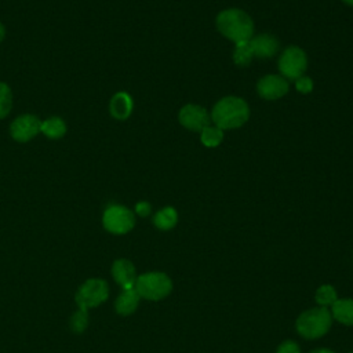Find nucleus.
I'll return each mask as SVG.
<instances>
[{
    "mask_svg": "<svg viewBox=\"0 0 353 353\" xmlns=\"http://www.w3.org/2000/svg\"><path fill=\"white\" fill-rule=\"evenodd\" d=\"M288 81L280 74H266L258 80L256 91L259 97L273 101L284 97L288 92Z\"/></svg>",
    "mask_w": 353,
    "mask_h": 353,
    "instance_id": "1a4fd4ad",
    "label": "nucleus"
},
{
    "mask_svg": "<svg viewBox=\"0 0 353 353\" xmlns=\"http://www.w3.org/2000/svg\"><path fill=\"white\" fill-rule=\"evenodd\" d=\"M112 276L121 285L123 290H131L135 287L137 272L128 259H117L112 266Z\"/></svg>",
    "mask_w": 353,
    "mask_h": 353,
    "instance_id": "9b49d317",
    "label": "nucleus"
},
{
    "mask_svg": "<svg viewBox=\"0 0 353 353\" xmlns=\"http://www.w3.org/2000/svg\"><path fill=\"white\" fill-rule=\"evenodd\" d=\"M132 112V99L131 97L121 91L113 95V98L110 99V113L113 117L119 119V120H124L127 119Z\"/></svg>",
    "mask_w": 353,
    "mask_h": 353,
    "instance_id": "4468645a",
    "label": "nucleus"
},
{
    "mask_svg": "<svg viewBox=\"0 0 353 353\" xmlns=\"http://www.w3.org/2000/svg\"><path fill=\"white\" fill-rule=\"evenodd\" d=\"M349 353H353V350H350V352H349Z\"/></svg>",
    "mask_w": 353,
    "mask_h": 353,
    "instance_id": "c85d7f7f",
    "label": "nucleus"
},
{
    "mask_svg": "<svg viewBox=\"0 0 353 353\" xmlns=\"http://www.w3.org/2000/svg\"><path fill=\"white\" fill-rule=\"evenodd\" d=\"M12 106V94L6 83H0V119L6 117Z\"/></svg>",
    "mask_w": 353,
    "mask_h": 353,
    "instance_id": "412c9836",
    "label": "nucleus"
},
{
    "mask_svg": "<svg viewBox=\"0 0 353 353\" xmlns=\"http://www.w3.org/2000/svg\"><path fill=\"white\" fill-rule=\"evenodd\" d=\"M139 299H141V296L138 295L135 288L123 290V292L119 295V298L116 299V303H114L116 312L121 316H128V314L134 313L135 309L138 307Z\"/></svg>",
    "mask_w": 353,
    "mask_h": 353,
    "instance_id": "2eb2a0df",
    "label": "nucleus"
},
{
    "mask_svg": "<svg viewBox=\"0 0 353 353\" xmlns=\"http://www.w3.org/2000/svg\"><path fill=\"white\" fill-rule=\"evenodd\" d=\"M343 3H346L347 6H352L353 7V0H342Z\"/></svg>",
    "mask_w": 353,
    "mask_h": 353,
    "instance_id": "cd10ccee",
    "label": "nucleus"
},
{
    "mask_svg": "<svg viewBox=\"0 0 353 353\" xmlns=\"http://www.w3.org/2000/svg\"><path fill=\"white\" fill-rule=\"evenodd\" d=\"M276 353H301V347L294 341H284L279 345Z\"/></svg>",
    "mask_w": 353,
    "mask_h": 353,
    "instance_id": "b1692460",
    "label": "nucleus"
},
{
    "mask_svg": "<svg viewBox=\"0 0 353 353\" xmlns=\"http://www.w3.org/2000/svg\"><path fill=\"white\" fill-rule=\"evenodd\" d=\"M178 120L182 124V127L190 130V131H199L201 132L205 127L210 125L211 116L208 112L201 108L200 105L188 103L185 105L178 114Z\"/></svg>",
    "mask_w": 353,
    "mask_h": 353,
    "instance_id": "6e6552de",
    "label": "nucleus"
},
{
    "mask_svg": "<svg viewBox=\"0 0 353 353\" xmlns=\"http://www.w3.org/2000/svg\"><path fill=\"white\" fill-rule=\"evenodd\" d=\"M109 295L108 283L102 279H90L87 280L76 294V302L79 309L87 310L95 307L105 302Z\"/></svg>",
    "mask_w": 353,
    "mask_h": 353,
    "instance_id": "39448f33",
    "label": "nucleus"
},
{
    "mask_svg": "<svg viewBox=\"0 0 353 353\" xmlns=\"http://www.w3.org/2000/svg\"><path fill=\"white\" fill-rule=\"evenodd\" d=\"M103 226L113 234H124L130 232L135 225V215L124 205H109L102 216Z\"/></svg>",
    "mask_w": 353,
    "mask_h": 353,
    "instance_id": "423d86ee",
    "label": "nucleus"
},
{
    "mask_svg": "<svg viewBox=\"0 0 353 353\" xmlns=\"http://www.w3.org/2000/svg\"><path fill=\"white\" fill-rule=\"evenodd\" d=\"M134 288L141 298L160 301L171 294L172 280L164 272H148L137 277Z\"/></svg>",
    "mask_w": 353,
    "mask_h": 353,
    "instance_id": "20e7f679",
    "label": "nucleus"
},
{
    "mask_svg": "<svg viewBox=\"0 0 353 353\" xmlns=\"http://www.w3.org/2000/svg\"><path fill=\"white\" fill-rule=\"evenodd\" d=\"M295 88L302 94H309L313 90V80L307 76H301L295 80Z\"/></svg>",
    "mask_w": 353,
    "mask_h": 353,
    "instance_id": "5701e85b",
    "label": "nucleus"
},
{
    "mask_svg": "<svg viewBox=\"0 0 353 353\" xmlns=\"http://www.w3.org/2000/svg\"><path fill=\"white\" fill-rule=\"evenodd\" d=\"M309 353H335V352H332L331 349H325V347H319V349H314V350H312V352H309Z\"/></svg>",
    "mask_w": 353,
    "mask_h": 353,
    "instance_id": "a878e982",
    "label": "nucleus"
},
{
    "mask_svg": "<svg viewBox=\"0 0 353 353\" xmlns=\"http://www.w3.org/2000/svg\"><path fill=\"white\" fill-rule=\"evenodd\" d=\"M250 46L254 52V57H259V58H269V57L274 55L279 50L277 39L268 33L251 37Z\"/></svg>",
    "mask_w": 353,
    "mask_h": 353,
    "instance_id": "f8f14e48",
    "label": "nucleus"
},
{
    "mask_svg": "<svg viewBox=\"0 0 353 353\" xmlns=\"http://www.w3.org/2000/svg\"><path fill=\"white\" fill-rule=\"evenodd\" d=\"M40 132H43L46 137H48L51 139H57V138L63 137V134L66 132V124L59 117H50V119L41 121Z\"/></svg>",
    "mask_w": 353,
    "mask_h": 353,
    "instance_id": "f3484780",
    "label": "nucleus"
},
{
    "mask_svg": "<svg viewBox=\"0 0 353 353\" xmlns=\"http://www.w3.org/2000/svg\"><path fill=\"white\" fill-rule=\"evenodd\" d=\"M178 222V212L174 207H164L153 216V223L160 230H170Z\"/></svg>",
    "mask_w": 353,
    "mask_h": 353,
    "instance_id": "dca6fc26",
    "label": "nucleus"
},
{
    "mask_svg": "<svg viewBox=\"0 0 353 353\" xmlns=\"http://www.w3.org/2000/svg\"><path fill=\"white\" fill-rule=\"evenodd\" d=\"M331 316L334 320L343 325L353 327V299L342 298L336 299L334 305L330 307Z\"/></svg>",
    "mask_w": 353,
    "mask_h": 353,
    "instance_id": "ddd939ff",
    "label": "nucleus"
},
{
    "mask_svg": "<svg viewBox=\"0 0 353 353\" xmlns=\"http://www.w3.org/2000/svg\"><path fill=\"white\" fill-rule=\"evenodd\" d=\"M314 299L319 306L331 307L334 302L338 299V292L331 284H323L316 290Z\"/></svg>",
    "mask_w": 353,
    "mask_h": 353,
    "instance_id": "a211bd4d",
    "label": "nucleus"
},
{
    "mask_svg": "<svg viewBox=\"0 0 353 353\" xmlns=\"http://www.w3.org/2000/svg\"><path fill=\"white\" fill-rule=\"evenodd\" d=\"M252 58H254V52H252V50H251L250 40L236 44L234 52H233V61H234L236 65H239V66H247V65L251 63Z\"/></svg>",
    "mask_w": 353,
    "mask_h": 353,
    "instance_id": "aec40b11",
    "label": "nucleus"
},
{
    "mask_svg": "<svg viewBox=\"0 0 353 353\" xmlns=\"http://www.w3.org/2000/svg\"><path fill=\"white\" fill-rule=\"evenodd\" d=\"M218 30L229 40L237 43L248 41L254 34V22L243 10L228 8L216 17Z\"/></svg>",
    "mask_w": 353,
    "mask_h": 353,
    "instance_id": "f03ea898",
    "label": "nucleus"
},
{
    "mask_svg": "<svg viewBox=\"0 0 353 353\" xmlns=\"http://www.w3.org/2000/svg\"><path fill=\"white\" fill-rule=\"evenodd\" d=\"M200 134V141L207 148H215L223 139V130L216 125H208Z\"/></svg>",
    "mask_w": 353,
    "mask_h": 353,
    "instance_id": "6ab92c4d",
    "label": "nucleus"
},
{
    "mask_svg": "<svg viewBox=\"0 0 353 353\" xmlns=\"http://www.w3.org/2000/svg\"><path fill=\"white\" fill-rule=\"evenodd\" d=\"M210 116L221 130H233L241 127L248 120L250 108L243 98L225 97L215 103Z\"/></svg>",
    "mask_w": 353,
    "mask_h": 353,
    "instance_id": "f257e3e1",
    "label": "nucleus"
},
{
    "mask_svg": "<svg viewBox=\"0 0 353 353\" xmlns=\"http://www.w3.org/2000/svg\"><path fill=\"white\" fill-rule=\"evenodd\" d=\"M307 66V58L302 48L290 46L285 48L279 59V70L284 79H294L303 76Z\"/></svg>",
    "mask_w": 353,
    "mask_h": 353,
    "instance_id": "0eeeda50",
    "label": "nucleus"
},
{
    "mask_svg": "<svg viewBox=\"0 0 353 353\" xmlns=\"http://www.w3.org/2000/svg\"><path fill=\"white\" fill-rule=\"evenodd\" d=\"M4 34H6V29H4V26L0 23V41L4 39Z\"/></svg>",
    "mask_w": 353,
    "mask_h": 353,
    "instance_id": "bb28decb",
    "label": "nucleus"
},
{
    "mask_svg": "<svg viewBox=\"0 0 353 353\" xmlns=\"http://www.w3.org/2000/svg\"><path fill=\"white\" fill-rule=\"evenodd\" d=\"M87 323H88V313H87V310L79 309L73 314V317L70 320V327H72V330L74 332H81L87 327Z\"/></svg>",
    "mask_w": 353,
    "mask_h": 353,
    "instance_id": "4be33fe9",
    "label": "nucleus"
},
{
    "mask_svg": "<svg viewBox=\"0 0 353 353\" xmlns=\"http://www.w3.org/2000/svg\"><path fill=\"white\" fill-rule=\"evenodd\" d=\"M332 320L328 307L317 306L302 312L295 321V328L305 339H319L330 331Z\"/></svg>",
    "mask_w": 353,
    "mask_h": 353,
    "instance_id": "7ed1b4c3",
    "label": "nucleus"
},
{
    "mask_svg": "<svg viewBox=\"0 0 353 353\" xmlns=\"http://www.w3.org/2000/svg\"><path fill=\"white\" fill-rule=\"evenodd\" d=\"M152 211V207L148 201H139L135 205V212L139 215V216H148Z\"/></svg>",
    "mask_w": 353,
    "mask_h": 353,
    "instance_id": "393cba45",
    "label": "nucleus"
},
{
    "mask_svg": "<svg viewBox=\"0 0 353 353\" xmlns=\"http://www.w3.org/2000/svg\"><path fill=\"white\" fill-rule=\"evenodd\" d=\"M40 127H41V121L36 116L22 114L12 121L10 127V132L15 141L28 142L29 139L34 138L40 132Z\"/></svg>",
    "mask_w": 353,
    "mask_h": 353,
    "instance_id": "9d476101",
    "label": "nucleus"
}]
</instances>
